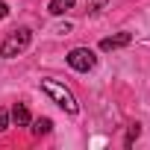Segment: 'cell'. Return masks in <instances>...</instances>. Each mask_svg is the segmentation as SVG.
Instances as JSON below:
<instances>
[{"label": "cell", "mask_w": 150, "mask_h": 150, "mask_svg": "<svg viewBox=\"0 0 150 150\" xmlns=\"http://www.w3.org/2000/svg\"><path fill=\"white\" fill-rule=\"evenodd\" d=\"M41 88L53 97V103H59L65 112H71V115H77L80 112V106H77V100H74V94L65 88V86H59L56 80H41Z\"/></svg>", "instance_id": "1"}, {"label": "cell", "mask_w": 150, "mask_h": 150, "mask_svg": "<svg viewBox=\"0 0 150 150\" xmlns=\"http://www.w3.org/2000/svg\"><path fill=\"white\" fill-rule=\"evenodd\" d=\"M30 38H33V33H30L27 27L12 30V33L6 35V41H3V56H18V53H24L27 44H30Z\"/></svg>", "instance_id": "2"}, {"label": "cell", "mask_w": 150, "mask_h": 150, "mask_svg": "<svg viewBox=\"0 0 150 150\" xmlns=\"http://www.w3.org/2000/svg\"><path fill=\"white\" fill-rule=\"evenodd\" d=\"M68 65L74 71H91L94 68V53L88 47H77V50H71L68 53Z\"/></svg>", "instance_id": "3"}, {"label": "cell", "mask_w": 150, "mask_h": 150, "mask_svg": "<svg viewBox=\"0 0 150 150\" xmlns=\"http://www.w3.org/2000/svg\"><path fill=\"white\" fill-rule=\"evenodd\" d=\"M129 41H132V35H129V33H118V35L103 38V41H100V47H103V50H118V47H127Z\"/></svg>", "instance_id": "4"}, {"label": "cell", "mask_w": 150, "mask_h": 150, "mask_svg": "<svg viewBox=\"0 0 150 150\" xmlns=\"http://www.w3.org/2000/svg\"><path fill=\"white\" fill-rule=\"evenodd\" d=\"M74 3H77V0H50V12L53 15H65V12L74 9Z\"/></svg>", "instance_id": "5"}, {"label": "cell", "mask_w": 150, "mask_h": 150, "mask_svg": "<svg viewBox=\"0 0 150 150\" xmlns=\"http://www.w3.org/2000/svg\"><path fill=\"white\" fill-rule=\"evenodd\" d=\"M12 118H15V124H18V127H27V124H30V112H27V106H24V103H15Z\"/></svg>", "instance_id": "6"}, {"label": "cell", "mask_w": 150, "mask_h": 150, "mask_svg": "<svg viewBox=\"0 0 150 150\" xmlns=\"http://www.w3.org/2000/svg\"><path fill=\"white\" fill-rule=\"evenodd\" d=\"M50 127H53L50 118H38V121L33 124V132H35V135H44V132H50Z\"/></svg>", "instance_id": "7"}, {"label": "cell", "mask_w": 150, "mask_h": 150, "mask_svg": "<svg viewBox=\"0 0 150 150\" xmlns=\"http://www.w3.org/2000/svg\"><path fill=\"white\" fill-rule=\"evenodd\" d=\"M9 127V115H6V109H0V132H3Z\"/></svg>", "instance_id": "8"}, {"label": "cell", "mask_w": 150, "mask_h": 150, "mask_svg": "<svg viewBox=\"0 0 150 150\" xmlns=\"http://www.w3.org/2000/svg\"><path fill=\"white\" fill-rule=\"evenodd\" d=\"M135 138H138V127H129V135H127V147H129Z\"/></svg>", "instance_id": "9"}, {"label": "cell", "mask_w": 150, "mask_h": 150, "mask_svg": "<svg viewBox=\"0 0 150 150\" xmlns=\"http://www.w3.org/2000/svg\"><path fill=\"white\" fill-rule=\"evenodd\" d=\"M6 15H9V6H6V3H3V0H0V21H3V18H6Z\"/></svg>", "instance_id": "10"}]
</instances>
